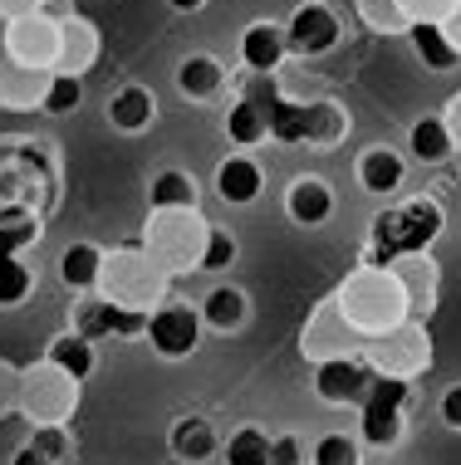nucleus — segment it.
Segmentation results:
<instances>
[{
  "label": "nucleus",
  "instance_id": "7",
  "mask_svg": "<svg viewBox=\"0 0 461 465\" xmlns=\"http://www.w3.org/2000/svg\"><path fill=\"white\" fill-rule=\"evenodd\" d=\"M407 401H413V387L403 377H373L364 407H358V441L373 450H393L407 431Z\"/></svg>",
  "mask_w": 461,
  "mask_h": 465
},
{
  "label": "nucleus",
  "instance_id": "9",
  "mask_svg": "<svg viewBox=\"0 0 461 465\" xmlns=\"http://www.w3.org/2000/svg\"><path fill=\"white\" fill-rule=\"evenodd\" d=\"M202 333H206V323H202V309H192V304H162L147 313V343H153V353L157 358H167V362H182V358H192L196 348H202Z\"/></svg>",
  "mask_w": 461,
  "mask_h": 465
},
{
  "label": "nucleus",
  "instance_id": "46",
  "mask_svg": "<svg viewBox=\"0 0 461 465\" xmlns=\"http://www.w3.org/2000/svg\"><path fill=\"white\" fill-rule=\"evenodd\" d=\"M442 30H446V40H452V45H456V54H461V0H456V10H452V15L442 20Z\"/></svg>",
  "mask_w": 461,
  "mask_h": 465
},
{
  "label": "nucleus",
  "instance_id": "16",
  "mask_svg": "<svg viewBox=\"0 0 461 465\" xmlns=\"http://www.w3.org/2000/svg\"><path fill=\"white\" fill-rule=\"evenodd\" d=\"M45 89H49V69H30L0 54V108H15V113L40 108Z\"/></svg>",
  "mask_w": 461,
  "mask_h": 465
},
{
  "label": "nucleus",
  "instance_id": "19",
  "mask_svg": "<svg viewBox=\"0 0 461 465\" xmlns=\"http://www.w3.org/2000/svg\"><path fill=\"white\" fill-rule=\"evenodd\" d=\"M285 211L295 225H324L334 216V186L324 177H295L285 192Z\"/></svg>",
  "mask_w": 461,
  "mask_h": 465
},
{
  "label": "nucleus",
  "instance_id": "1",
  "mask_svg": "<svg viewBox=\"0 0 461 465\" xmlns=\"http://www.w3.org/2000/svg\"><path fill=\"white\" fill-rule=\"evenodd\" d=\"M246 98L266 113V128H270V137H280V143L334 147L348 133V118H344L339 104H329V98H319V104H285L270 74H256V79L246 84Z\"/></svg>",
  "mask_w": 461,
  "mask_h": 465
},
{
  "label": "nucleus",
  "instance_id": "36",
  "mask_svg": "<svg viewBox=\"0 0 461 465\" xmlns=\"http://www.w3.org/2000/svg\"><path fill=\"white\" fill-rule=\"evenodd\" d=\"M84 104V79H74V74H49V89H45V113H55V118H69L74 108Z\"/></svg>",
  "mask_w": 461,
  "mask_h": 465
},
{
  "label": "nucleus",
  "instance_id": "25",
  "mask_svg": "<svg viewBox=\"0 0 461 465\" xmlns=\"http://www.w3.org/2000/svg\"><path fill=\"white\" fill-rule=\"evenodd\" d=\"M98 274H104V250L89 245V241L65 245V255H59V280H65V289H74V294H94Z\"/></svg>",
  "mask_w": 461,
  "mask_h": 465
},
{
  "label": "nucleus",
  "instance_id": "33",
  "mask_svg": "<svg viewBox=\"0 0 461 465\" xmlns=\"http://www.w3.org/2000/svg\"><path fill=\"white\" fill-rule=\"evenodd\" d=\"M226 465H270V431L236 426L231 441H226Z\"/></svg>",
  "mask_w": 461,
  "mask_h": 465
},
{
  "label": "nucleus",
  "instance_id": "2",
  "mask_svg": "<svg viewBox=\"0 0 461 465\" xmlns=\"http://www.w3.org/2000/svg\"><path fill=\"white\" fill-rule=\"evenodd\" d=\"M334 304H339V313L364 338H378V333L397 329L403 319H413V309H407V289H403V280H397L393 265H364V270H354L339 284Z\"/></svg>",
  "mask_w": 461,
  "mask_h": 465
},
{
  "label": "nucleus",
  "instance_id": "27",
  "mask_svg": "<svg viewBox=\"0 0 461 465\" xmlns=\"http://www.w3.org/2000/svg\"><path fill=\"white\" fill-rule=\"evenodd\" d=\"M407 40H413V54L422 59L427 69H456L461 64V54H456V45L446 40V30L442 25H432V20H413L407 25Z\"/></svg>",
  "mask_w": 461,
  "mask_h": 465
},
{
  "label": "nucleus",
  "instance_id": "29",
  "mask_svg": "<svg viewBox=\"0 0 461 465\" xmlns=\"http://www.w3.org/2000/svg\"><path fill=\"white\" fill-rule=\"evenodd\" d=\"M221 128H226V137H231V147H260L270 137V128H266V113H260L251 98H236V104L226 108V118H221Z\"/></svg>",
  "mask_w": 461,
  "mask_h": 465
},
{
  "label": "nucleus",
  "instance_id": "35",
  "mask_svg": "<svg viewBox=\"0 0 461 465\" xmlns=\"http://www.w3.org/2000/svg\"><path fill=\"white\" fill-rule=\"evenodd\" d=\"M30 289H35V270L25 265L20 255H5L0 260V309H15L30 299Z\"/></svg>",
  "mask_w": 461,
  "mask_h": 465
},
{
  "label": "nucleus",
  "instance_id": "48",
  "mask_svg": "<svg viewBox=\"0 0 461 465\" xmlns=\"http://www.w3.org/2000/svg\"><path fill=\"white\" fill-rule=\"evenodd\" d=\"M0 54H5V20H0Z\"/></svg>",
  "mask_w": 461,
  "mask_h": 465
},
{
  "label": "nucleus",
  "instance_id": "45",
  "mask_svg": "<svg viewBox=\"0 0 461 465\" xmlns=\"http://www.w3.org/2000/svg\"><path fill=\"white\" fill-rule=\"evenodd\" d=\"M442 118H446V133H452V143L461 147V94L452 98V104H446V113H442Z\"/></svg>",
  "mask_w": 461,
  "mask_h": 465
},
{
  "label": "nucleus",
  "instance_id": "18",
  "mask_svg": "<svg viewBox=\"0 0 461 465\" xmlns=\"http://www.w3.org/2000/svg\"><path fill=\"white\" fill-rule=\"evenodd\" d=\"M407 182V162L397 147H368L364 157H358V186H364L368 196H397Z\"/></svg>",
  "mask_w": 461,
  "mask_h": 465
},
{
  "label": "nucleus",
  "instance_id": "23",
  "mask_svg": "<svg viewBox=\"0 0 461 465\" xmlns=\"http://www.w3.org/2000/svg\"><path fill=\"white\" fill-rule=\"evenodd\" d=\"M393 270H397V280H403V289H407V309H413V319L417 313H432V304H437V265H432L427 255H403V260H393Z\"/></svg>",
  "mask_w": 461,
  "mask_h": 465
},
{
  "label": "nucleus",
  "instance_id": "4",
  "mask_svg": "<svg viewBox=\"0 0 461 465\" xmlns=\"http://www.w3.org/2000/svg\"><path fill=\"white\" fill-rule=\"evenodd\" d=\"M167 280L172 274H162L143 245H118V250H104L98 299L123 304V309H138V313H153L162 299H167Z\"/></svg>",
  "mask_w": 461,
  "mask_h": 465
},
{
  "label": "nucleus",
  "instance_id": "22",
  "mask_svg": "<svg viewBox=\"0 0 461 465\" xmlns=\"http://www.w3.org/2000/svg\"><path fill=\"white\" fill-rule=\"evenodd\" d=\"M157 118V98L153 89H143V84H123V89L108 98V123H114L118 133H143L153 128Z\"/></svg>",
  "mask_w": 461,
  "mask_h": 465
},
{
  "label": "nucleus",
  "instance_id": "8",
  "mask_svg": "<svg viewBox=\"0 0 461 465\" xmlns=\"http://www.w3.org/2000/svg\"><path fill=\"white\" fill-rule=\"evenodd\" d=\"M364 358H368V368L378 377H403V382H413L417 372L432 368V338H427V329H422L417 319H403L397 329L368 338Z\"/></svg>",
  "mask_w": 461,
  "mask_h": 465
},
{
  "label": "nucleus",
  "instance_id": "31",
  "mask_svg": "<svg viewBox=\"0 0 461 465\" xmlns=\"http://www.w3.org/2000/svg\"><path fill=\"white\" fill-rule=\"evenodd\" d=\"M147 201H153V211H192V206H196V182L186 177V172H177V167H172V172H157Z\"/></svg>",
  "mask_w": 461,
  "mask_h": 465
},
{
  "label": "nucleus",
  "instance_id": "15",
  "mask_svg": "<svg viewBox=\"0 0 461 465\" xmlns=\"http://www.w3.org/2000/svg\"><path fill=\"white\" fill-rule=\"evenodd\" d=\"M79 333L89 338H104V333H114V338H138L147 333V313L138 309H123V304H108V299H94V304H84L79 309Z\"/></svg>",
  "mask_w": 461,
  "mask_h": 465
},
{
  "label": "nucleus",
  "instance_id": "40",
  "mask_svg": "<svg viewBox=\"0 0 461 465\" xmlns=\"http://www.w3.org/2000/svg\"><path fill=\"white\" fill-rule=\"evenodd\" d=\"M30 441L40 446V450H49L55 460H65V456H69V431H65V426H35Z\"/></svg>",
  "mask_w": 461,
  "mask_h": 465
},
{
  "label": "nucleus",
  "instance_id": "24",
  "mask_svg": "<svg viewBox=\"0 0 461 465\" xmlns=\"http://www.w3.org/2000/svg\"><path fill=\"white\" fill-rule=\"evenodd\" d=\"M221 89H226V69L216 64L211 54H192L177 64V94L192 98V104H211Z\"/></svg>",
  "mask_w": 461,
  "mask_h": 465
},
{
  "label": "nucleus",
  "instance_id": "34",
  "mask_svg": "<svg viewBox=\"0 0 461 465\" xmlns=\"http://www.w3.org/2000/svg\"><path fill=\"white\" fill-rule=\"evenodd\" d=\"M40 241V221L30 211H0V260L5 255H20L25 245Z\"/></svg>",
  "mask_w": 461,
  "mask_h": 465
},
{
  "label": "nucleus",
  "instance_id": "32",
  "mask_svg": "<svg viewBox=\"0 0 461 465\" xmlns=\"http://www.w3.org/2000/svg\"><path fill=\"white\" fill-rule=\"evenodd\" d=\"M309 465H364V441L348 431H324L309 446Z\"/></svg>",
  "mask_w": 461,
  "mask_h": 465
},
{
  "label": "nucleus",
  "instance_id": "44",
  "mask_svg": "<svg viewBox=\"0 0 461 465\" xmlns=\"http://www.w3.org/2000/svg\"><path fill=\"white\" fill-rule=\"evenodd\" d=\"M30 10H45V0H0V20L30 15Z\"/></svg>",
  "mask_w": 461,
  "mask_h": 465
},
{
  "label": "nucleus",
  "instance_id": "14",
  "mask_svg": "<svg viewBox=\"0 0 461 465\" xmlns=\"http://www.w3.org/2000/svg\"><path fill=\"white\" fill-rule=\"evenodd\" d=\"M98 30L89 20H79V15H69V20H59V64L55 74H74V79H84L94 64H98Z\"/></svg>",
  "mask_w": 461,
  "mask_h": 465
},
{
  "label": "nucleus",
  "instance_id": "3",
  "mask_svg": "<svg viewBox=\"0 0 461 465\" xmlns=\"http://www.w3.org/2000/svg\"><path fill=\"white\" fill-rule=\"evenodd\" d=\"M442 206L432 196H417V201H403V206H388L378 211L368 225V260L373 265H393L403 255H427V245L442 235Z\"/></svg>",
  "mask_w": 461,
  "mask_h": 465
},
{
  "label": "nucleus",
  "instance_id": "6",
  "mask_svg": "<svg viewBox=\"0 0 461 465\" xmlns=\"http://www.w3.org/2000/svg\"><path fill=\"white\" fill-rule=\"evenodd\" d=\"M79 407V382L55 368V362H35V368H20V401L15 411L30 426H65Z\"/></svg>",
  "mask_w": 461,
  "mask_h": 465
},
{
  "label": "nucleus",
  "instance_id": "30",
  "mask_svg": "<svg viewBox=\"0 0 461 465\" xmlns=\"http://www.w3.org/2000/svg\"><path fill=\"white\" fill-rule=\"evenodd\" d=\"M45 358L55 362V368H65L74 382H84V377L94 372V343H89L79 329H74V333H59L55 343L45 348Z\"/></svg>",
  "mask_w": 461,
  "mask_h": 465
},
{
  "label": "nucleus",
  "instance_id": "13",
  "mask_svg": "<svg viewBox=\"0 0 461 465\" xmlns=\"http://www.w3.org/2000/svg\"><path fill=\"white\" fill-rule=\"evenodd\" d=\"M339 40H344V25H339V15H334L329 5H319V0L300 5L290 15V25H285V45H290V54H305V59L329 54Z\"/></svg>",
  "mask_w": 461,
  "mask_h": 465
},
{
  "label": "nucleus",
  "instance_id": "12",
  "mask_svg": "<svg viewBox=\"0 0 461 465\" xmlns=\"http://www.w3.org/2000/svg\"><path fill=\"white\" fill-rule=\"evenodd\" d=\"M373 377L378 372L368 368V358H324L315 362V397L324 407H364Z\"/></svg>",
  "mask_w": 461,
  "mask_h": 465
},
{
  "label": "nucleus",
  "instance_id": "10",
  "mask_svg": "<svg viewBox=\"0 0 461 465\" xmlns=\"http://www.w3.org/2000/svg\"><path fill=\"white\" fill-rule=\"evenodd\" d=\"M5 59L55 74V64H59V20L45 15V10L5 20Z\"/></svg>",
  "mask_w": 461,
  "mask_h": 465
},
{
  "label": "nucleus",
  "instance_id": "38",
  "mask_svg": "<svg viewBox=\"0 0 461 465\" xmlns=\"http://www.w3.org/2000/svg\"><path fill=\"white\" fill-rule=\"evenodd\" d=\"M393 5H397V15H403L407 25H413V20H432V25H442V20L456 10V0H393Z\"/></svg>",
  "mask_w": 461,
  "mask_h": 465
},
{
  "label": "nucleus",
  "instance_id": "28",
  "mask_svg": "<svg viewBox=\"0 0 461 465\" xmlns=\"http://www.w3.org/2000/svg\"><path fill=\"white\" fill-rule=\"evenodd\" d=\"M407 147H413V157L422 162V167H437V162H446L456 153L452 133H446V118L442 113H432V118H417L413 133H407Z\"/></svg>",
  "mask_w": 461,
  "mask_h": 465
},
{
  "label": "nucleus",
  "instance_id": "26",
  "mask_svg": "<svg viewBox=\"0 0 461 465\" xmlns=\"http://www.w3.org/2000/svg\"><path fill=\"white\" fill-rule=\"evenodd\" d=\"M196 309H202V323H206L211 333H236V329H246V313H251V304H246V294H241L236 284H216Z\"/></svg>",
  "mask_w": 461,
  "mask_h": 465
},
{
  "label": "nucleus",
  "instance_id": "20",
  "mask_svg": "<svg viewBox=\"0 0 461 465\" xmlns=\"http://www.w3.org/2000/svg\"><path fill=\"white\" fill-rule=\"evenodd\" d=\"M167 446H172V456H177L182 465H202V460H211L221 450V436H216V426H211L206 417H177L172 431H167Z\"/></svg>",
  "mask_w": 461,
  "mask_h": 465
},
{
  "label": "nucleus",
  "instance_id": "47",
  "mask_svg": "<svg viewBox=\"0 0 461 465\" xmlns=\"http://www.w3.org/2000/svg\"><path fill=\"white\" fill-rule=\"evenodd\" d=\"M167 5H172V10H182V15H196V10L206 5V0H167Z\"/></svg>",
  "mask_w": 461,
  "mask_h": 465
},
{
  "label": "nucleus",
  "instance_id": "21",
  "mask_svg": "<svg viewBox=\"0 0 461 465\" xmlns=\"http://www.w3.org/2000/svg\"><path fill=\"white\" fill-rule=\"evenodd\" d=\"M260 186H266V172H260L251 157H221L216 196L226 201V206H251V201L260 196Z\"/></svg>",
  "mask_w": 461,
  "mask_h": 465
},
{
  "label": "nucleus",
  "instance_id": "5",
  "mask_svg": "<svg viewBox=\"0 0 461 465\" xmlns=\"http://www.w3.org/2000/svg\"><path fill=\"white\" fill-rule=\"evenodd\" d=\"M211 221L202 211H153L143 225V250L153 255V265L162 274H186L202 270V250H206Z\"/></svg>",
  "mask_w": 461,
  "mask_h": 465
},
{
  "label": "nucleus",
  "instance_id": "11",
  "mask_svg": "<svg viewBox=\"0 0 461 465\" xmlns=\"http://www.w3.org/2000/svg\"><path fill=\"white\" fill-rule=\"evenodd\" d=\"M364 343H368V338L344 319L334 299H324V304L309 313V323H305V333H300V353H305L309 362H324V358H354V353H364Z\"/></svg>",
  "mask_w": 461,
  "mask_h": 465
},
{
  "label": "nucleus",
  "instance_id": "43",
  "mask_svg": "<svg viewBox=\"0 0 461 465\" xmlns=\"http://www.w3.org/2000/svg\"><path fill=\"white\" fill-rule=\"evenodd\" d=\"M10 465H59V460L49 456V450H40L35 441H25V446L15 450V456H10Z\"/></svg>",
  "mask_w": 461,
  "mask_h": 465
},
{
  "label": "nucleus",
  "instance_id": "17",
  "mask_svg": "<svg viewBox=\"0 0 461 465\" xmlns=\"http://www.w3.org/2000/svg\"><path fill=\"white\" fill-rule=\"evenodd\" d=\"M285 54H290V45H285V25H270V20L246 25V35H241V64L251 69V74H276L285 64Z\"/></svg>",
  "mask_w": 461,
  "mask_h": 465
},
{
  "label": "nucleus",
  "instance_id": "42",
  "mask_svg": "<svg viewBox=\"0 0 461 465\" xmlns=\"http://www.w3.org/2000/svg\"><path fill=\"white\" fill-rule=\"evenodd\" d=\"M442 421L452 426V431H461V382H452L442 392Z\"/></svg>",
  "mask_w": 461,
  "mask_h": 465
},
{
  "label": "nucleus",
  "instance_id": "41",
  "mask_svg": "<svg viewBox=\"0 0 461 465\" xmlns=\"http://www.w3.org/2000/svg\"><path fill=\"white\" fill-rule=\"evenodd\" d=\"M15 401H20V372L0 362V417H5V411H15Z\"/></svg>",
  "mask_w": 461,
  "mask_h": 465
},
{
  "label": "nucleus",
  "instance_id": "39",
  "mask_svg": "<svg viewBox=\"0 0 461 465\" xmlns=\"http://www.w3.org/2000/svg\"><path fill=\"white\" fill-rule=\"evenodd\" d=\"M270 465H305L300 436H290V431H276V436H270Z\"/></svg>",
  "mask_w": 461,
  "mask_h": 465
},
{
  "label": "nucleus",
  "instance_id": "37",
  "mask_svg": "<svg viewBox=\"0 0 461 465\" xmlns=\"http://www.w3.org/2000/svg\"><path fill=\"white\" fill-rule=\"evenodd\" d=\"M236 255H241L236 235H231V231H221V225H211L206 250H202V270H206V274H221V270H231V265H236Z\"/></svg>",
  "mask_w": 461,
  "mask_h": 465
}]
</instances>
